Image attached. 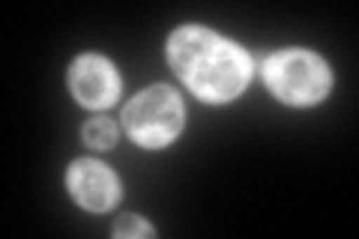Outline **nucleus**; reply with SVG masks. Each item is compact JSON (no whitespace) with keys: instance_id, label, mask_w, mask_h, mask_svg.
I'll list each match as a JSON object with an SVG mask.
<instances>
[{"instance_id":"obj_1","label":"nucleus","mask_w":359,"mask_h":239,"mask_svg":"<svg viewBox=\"0 0 359 239\" xmlns=\"http://www.w3.org/2000/svg\"><path fill=\"white\" fill-rule=\"evenodd\" d=\"M171 63L198 96L224 102L249 84V57L207 30L186 27L171 39Z\"/></svg>"},{"instance_id":"obj_2","label":"nucleus","mask_w":359,"mask_h":239,"mask_svg":"<svg viewBox=\"0 0 359 239\" xmlns=\"http://www.w3.org/2000/svg\"><path fill=\"white\" fill-rule=\"evenodd\" d=\"M123 120L138 144L162 146L183 126V105L171 87H150L129 102Z\"/></svg>"},{"instance_id":"obj_3","label":"nucleus","mask_w":359,"mask_h":239,"mask_svg":"<svg viewBox=\"0 0 359 239\" xmlns=\"http://www.w3.org/2000/svg\"><path fill=\"white\" fill-rule=\"evenodd\" d=\"M266 81L285 102L311 105L330 90V69L314 54L285 51L266 63Z\"/></svg>"},{"instance_id":"obj_4","label":"nucleus","mask_w":359,"mask_h":239,"mask_svg":"<svg viewBox=\"0 0 359 239\" xmlns=\"http://www.w3.org/2000/svg\"><path fill=\"white\" fill-rule=\"evenodd\" d=\"M69 81H72V93L90 108L111 105L120 90L117 72L111 69V63L102 60V57H81V60L72 66Z\"/></svg>"},{"instance_id":"obj_5","label":"nucleus","mask_w":359,"mask_h":239,"mask_svg":"<svg viewBox=\"0 0 359 239\" xmlns=\"http://www.w3.org/2000/svg\"><path fill=\"white\" fill-rule=\"evenodd\" d=\"M69 189L75 200L93 212H105L117 203V179L99 162H78L69 170Z\"/></svg>"},{"instance_id":"obj_6","label":"nucleus","mask_w":359,"mask_h":239,"mask_svg":"<svg viewBox=\"0 0 359 239\" xmlns=\"http://www.w3.org/2000/svg\"><path fill=\"white\" fill-rule=\"evenodd\" d=\"M84 141H87V144H93V146H99V150H105V146H111V144L117 141L114 123L105 120V117L90 120L87 126H84Z\"/></svg>"},{"instance_id":"obj_7","label":"nucleus","mask_w":359,"mask_h":239,"mask_svg":"<svg viewBox=\"0 0 359 239\" xmlns=\"http://www.w3.org/2000/svg\"><path fill=\"white\" fill-rule=\"evenodd\" d=\"M150 236V227L147 224H141V221H135V219H126V221H120L117 224V236Z\"/></svg>"}]
</instances>
